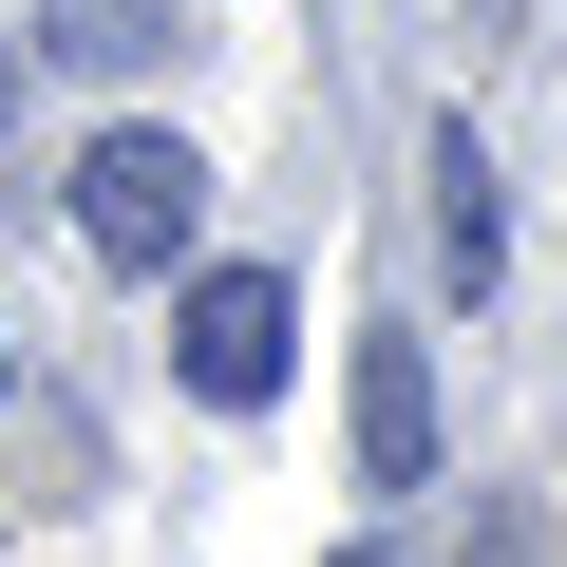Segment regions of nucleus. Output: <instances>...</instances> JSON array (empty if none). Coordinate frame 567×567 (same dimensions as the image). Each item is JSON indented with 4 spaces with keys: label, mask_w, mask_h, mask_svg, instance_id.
I'll list each match as a JSON object with an SVG mask.
<instances>
[{
    "label": "nucleus",
    "mask_w": 567,
    "mask_h": 567,
    "mask_svg": "<svg viewBox=\"0 0 567 567\" xmlns=\"http://www.w3.org/2000/svg\"><path fill=\"white\" fill-rule=\"evenodd\" d=\"M189 227H208V152H189V133H95V152H76V246H95V265L152 284V265H189Z\"/></svg>",
    "instance_id": "obj_1"
},
{
    "label": "nucleus",
    "mask_w": 567,
    "mask_h": 567,
    "mask_svg": "<svg viewBox=\"0 0 567 567\" xmlns=\"http://www.w3.org/2000/svg\"><path fill=\"white\" fill-rule=\"evenodd\" d=\"M171 360H189V398L265 416V398H284V360H303V303H284L265 265H208L189 303H171Z\"/></svg>",
    "instance_id": "obj_2"
},
{
    "label": "nucleus",
    "mask_w": 567,
    "mask_h": 567,
    "mask_svg": "<svg viewBox=\"0 0 567 567\" xmlns=\"http://www.w3.org/2000/svg\"><path fill=\"white\" fill-rule=\"evenodd\" d=\"M360 473H379V492H416V473H435V360H416L398 322L360 341Z\"/></svg>",
    "instance_id": "obj_3"
},
{
    "label": "nucleus",
    "mask_w": 567,
    "mask_h": 567,
    "mask_svg": "<svg viewBox=\"0 0 567 567\" xmlns=\"http://www.w3.org/2000/svg\"><path fill=\"white\" fill-rule=\"evenodd\" d=\"M435 265L492 303V265H511V208H492V152H473V114L435 133Z\"/></svg>",
    "instance_id": "obj_4"
},
{
    "label": "nucleus",
    "mask_w": 567,
    "mask_h": 567,
    "mask_svg": "<svg viewBox=\"0 0 567 567\" xmlns=\"http://www.w3.org/2000/svg\"><path fill=\"white\" fill-rule=\"evenodd\" d=\"M39 58H76V76H133V58H171V0H39Z\"/></svg>",
    "instance_id": "obj_5"
},
{
    "label": "nucleus",
    "mask_w": 567,
    "mask_h": 567,
    "mask_svg": "<svg viewBox=\"0 0 567 567\" xmlns=\"http://www.w3.org/2000/svg\"><path fill=\"white\" fill-rule=\"evenodd\" d=\"M0 133H20V39H0Z\"/></svg>",
    "instance_id": "obj_6"
},
{
    "label": "nucleus",
    "mask_w": 567,
    "mask_h": 567,
    "mask_svg": "<svg viewBox=\"0 0 567 567\" xmlns=\"http://www.w3.org/2000/svg\"><path fill=\"white\" fill-rule=\"evenodd\" d=\"M360 567H398V548H360Z\"/></svg>",
    "instance_id": "obj_7"
}]
</instances>
